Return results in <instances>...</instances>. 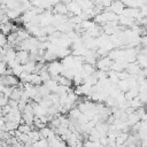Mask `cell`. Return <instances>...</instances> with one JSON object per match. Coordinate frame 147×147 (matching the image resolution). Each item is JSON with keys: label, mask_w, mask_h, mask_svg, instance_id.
Returning <instances> with one entry per match:
<instances>
[{"label": "cell", "mask_w": 147, "mask_h": 147, "mask_svg": "<svg viewBox=\"0 0 147 147\" xmlns=\"http://www.w3.org/2000/svg\"><path fill=\"white\" fill-rule=\"evenodd\" d=\"M11 28H13V23L7 22V23H0V32L5 36H7L8 33L11 32Z\"/></svg>", "instance_id": "cell-2"}, {"label": "cell", "mask_w": 147, "mask_h": 147, "mask_svg": "<svg viewBox=\"0 0 147 147\" xmlns=\"http://www.w3.org/2000/svg\"><path fill=\"white\" fill-rule=\"evenodd\" d=\"M16 130L18 132H21V133H29L31 131V126L28 125V124H25V123H23V124H18Z\"/></svg>", "instance_id": "cell-4"}, {"label": "cell", "mask_w": 147, "mask_h": 147, "mask_svg": "<svg viewBox=\"0 0 147 147\" xmlns=\"http://www.w3.org/2000/svg\"><path fill=\"white\" fill-rule=\"evenodd\" d=\"M57 84H60L62 86H65V87H71L72 86V80L64 77V76H60L59 80H57Z\"/></svg>", "instance_id": "cell-3"}, {"label": "cell", "mask_w": 147, "mask_h": 147, "mask_svg": "<svg viewBox=\"0 0 147 147\" xmlns=\"http://www.w3.org/2000/svg\"><path fill=\"white\" fill-rule=\"evenodd\" d=\"M11 70H13V75L16 76V77H18V76L23 72V67H22V64H17V65L14 67Z\"/></svg>", "instance_id": "cell-5"}, {"label": "cell", "mask_w": 147, "mask_h": 147, "mask_svg": "<svg viewBox=\"0 0 147 147\" xmlns=\"http://www.w3.org/2000/svg\"><path fill=\"white\" fill-rule=\"evenodd\" d=\"M53 11H54L55 14L65 15L67 11H68V9H67V5H64V3H62V2L60 1V2H57V3H55V5L53 6Z\"/></svg>", "instance_id": "cell-1"}]
</instances>
